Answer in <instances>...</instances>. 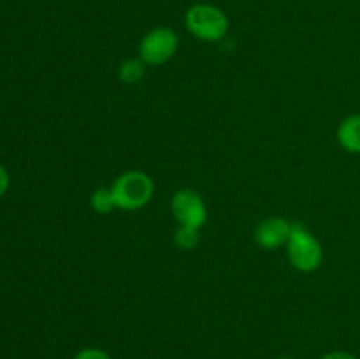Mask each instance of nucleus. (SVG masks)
<instances>
[{
	"label": "nucleus",
	"mask_w": 360,
	"mask_h": 359,
	"mask_svg": "<svg viewBox=\"0 0 360 359\" xmlns=\"http://www.w3.org/2000/svg\"><path fill=\"white\" fill-rule=\"evenodd\" d=\"M199 229H192V227H183L179 225L174 232V243L183 250H192L199 245Z\"/></svg>",
	"instance_id": "10"
},
{
	"label": "nucleus",
	"mask_w": 360,
	"mask_h": 359,
	"mask_svg": "<svg viewBox=\"0 0 360 359\" xmlns=\"http://www.w3.org/2000/svg\"><path fill=\"white\" fill-rule=\"evenodd\" d=\"M274 359H294V358H287V355H283V358H274Z\"/></svg>",
	"instance_id": "14"
},
{
	"label": "nucleus",
	"mask_w": 360,
	"mask_h": 359,
	"mask_svg": "<svg viewBox=\"0 0 360 359\" xmlns=\"http://www.w3.org/2000/svg\"><path fill=\"white\" fill-rule=\"evenodd\" d=\"M171 211L183 227L202 229L207 222V208L202 197L192 189L176 190L171 199Z\"/></svg>",
	"instance_id": "5"
},
{
	"label": "nucleus",
	"mask_w": 360,
	"mask_h": 359,
	"mask_svg": "<svg viewBox=\"0 0 360 359\" xmlns=\"http://www.w3.org/2000/svg\"><path fill=\"white\" fill-rule=\"evenodd\" d=\"M185 27L202 42H220L229 32V18L213 4H193L185 13Z\"/></svg>",
	"instance_id": "2"
},
{
	"label": "nucleus",
	"mask_w": 360,
	"mask_h": 359,
	"mask_svg": "<svg viewBox=\"0 0 360 359\" xmlns=\"http://www.w3.org/2000/svg\"><path fill=\"white\" fill-rule=\"evenodd\" d=\"M118 210L136 211L146 206L155 194V183L143 171H127L109 187Z\"/></svg>",
	"instance_id": "1"
},
{
	"label": "nucleus",
	"mask_w": 360,
	"mask_h": 359,
	"mask_svg": "<svg viewBox=\"0 0 360 359\" xmlns=\"http://www.w3.org/2000/svg\"><path fill=\"white\" fill-rule=\"evenodd\" d=\"M338 143L348 153L360 155V115H350L338 127Z\"/></svg>",
	"instance_id": "7"
},
{
	"label": "nucleus",
	"mask_w": 360,
	"mask_h": 359,
	"mask_svg": "<svg viewBox=\"0 0 360 359\" xmlns=\"http://www.w3.org/2000/svg\"><path fill=\"white\" fill-rule=\"evenodd\" d=\"M9 172H7V169L0 164V197H2L4 194L7 192V189H9Z\"/></svg>",
	"instance_id": "12"
},
{
	"label": "nucleus",
	"mask_w": 360,
	"mask_h": 359,
	"mask_svg": "<svg viewBox=\"0 0 360 359\" xmlns=\"http://www.w3.org/2000/svg\"><path fill=\"white\" fill-rule=\"evenodd\" d=\"M292 231V222L283 217H269L255 227V243L264 250H276L287 245Z\"/></svg>",
	"instance_id": "6"
},
{
	"label": "nucleus",
	"mask_w": 360,
	"mask_h": 359,
	"mask_svg": "<svg viewBox=\"0 0 360 359\" xmlns=\"http://www.w3.org/2000/svg\"><path fill=\"white\" fill-rule=\"evenodd\" d=\"M72 359H112L111 355L108 354L105 351L97 347H86V348H81L74 354Z\"/></svg>",
	"instance_id": "11"
},
{
	"label": "nucleus",
	"mask_w": 360,
	"mask_h": 359,
	"mask_svg": "<svg viewBox=\"0 0 360 359\" xmlns=\"http://www.w3.org/2000/svg\"><path fill=\"white\" fill-rule=\"evenodd\" d=\"M144 74H146V63L141 58L125 60V62H122V65L118 69L120 81H123L125 84L139 83V81H143Z\"/></svg>",
	"instance_id": "8"
},
{
	"label": "nucleus",
	"mask_w": 360,
	"mask_h": 359,
	"mask_svg": "<svg viewBox=\"0 0 360 359\" xmlns=\"http://www.w3.org/2000/svg\"><path fill=\"white\" fill-rule=\"evenodd\" d=\"M320 359H357L354 354L350 352H345V351H333V352H327L323 354Z\"/></svg>",
	"instance_id": "13"
},
{
	"label": "nucleus",
	"mask_w": 360,
	"mask_h": 359,
	"mask_svg": "<svg viewBox=\"0 0 360 359\" xmlns=\"http://www.w3.org/2000/svg\"><path fill=\"white\" fill-rule=\"evenodd\" d=\"M90 208L98 215L111 213L116 208L115 197H112L111 189H97L90 196Z\"/></svg>",
	"instance_id": "9"
},
{
	"label": "nucleus",
	"mask_w": 360,
	"mask_h": 359,
	"mask_svg": "<svg viewBox=\"0 0 360 359\" xmlns=\"http://www.w3.org/2000/svg\"><path fill=\"white\" fill-rule=\"evenodd\" d=\"M179 48V37L172 28L155 27L141 39L139 58L146 65H162L176 55Z\"/></svg>",
	"instance_id": "4"
},
{
	"label": "nucleus",
	"mask_w": 360,
	"mask_h": 359,
	"mask_svg": "<svg viewBox=\"0 0 360 359\" xmlns=\"http://www.w3.org/2000/svg\"><path fill=\"white\" fill-rule=\"evenodd\" d=\"M287 253L292 267L301 273H313L323 260V250L316 236L302 222H292L287 241Z\"/></svg>",
	"instance_id": "3"
}]
</instances>
